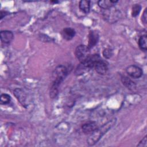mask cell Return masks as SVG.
<instances>
[{
  "instance_id": "8fae6325",
  "label": "cell",
  "mask_w": 147,
  "mask_h": 147,
  "mask_svg": "<svg viewBox=\"0 0 147 147\" xmlns=\"http://www.w3.org/2000/svg\"><path fill=\"white\" fill-rule=\"evenodd\" d=\"M121 82L122 84L129 90H134L136 88V83L127 76H122Z\"/></svg>"
},
{
  "instance_id": "5bb4252c",
  "label": "cell",
  "mask_w": 147,
  "mask_h": 147,
  "mask_svg": "<svg viewBox=\"0 0 147 147\" xmlns=\"http://www.w3.org/2000/svg\"><path fill=\"white\" fill-rule=\"evenodd\" d=\"M79 6L80 10L83 13L87 14L89 13L90 9V1L87 0H81L79 2Z\"/></svg>"
},
{
  "instance_id": "30bf717a",
  "label": "cell",
  "mask_w": 147,
  "mask_h": 147,
  "mask_svg": "<svg viewBox=\"0 0 147 147\" xmlns=\"http://www.w3.org/2000/svg\"><path fill=\"white\" fill-rule=\"evenodd\" d=\"M118 2L115 0H100L98 1V6L102 9L106 10L114 7V5Z\"/></svg>"
},
{
  "instance_id": "6da1fadb",
  "label": "cell",
  "mask_w": 147,
  "mask_h": 147,
  "mask_svg": "<svg viewBox=\"0 0 147 147\" xmlns=\"http://www.w3.org/2000/svg\"><path fill=\"white\" fill-rule=\"evenodd\" d=\"M68 75L67 68L63 65H58L52 73L53 82L50 89V95L55 97L59 93V87Z\"/></svg>"
},
{
  "instance_id": "e0dca14e",
  "label": "cell",
  "mask_w": 147,
  "mask_h": 147,
  "mask_svg": "<svg viewBox=\"0 0 147 147\" xmlns=\"http://www.w3.org/2000/svg\"><path fill=\"white\" fill-rule=\"evenodd\" d=\"M10 101V97L6 94H2L1 95L0 103L1 105H7Z\"/></svg>"
},
{
  "instance_id": "44dd1931",
  "label": "cell",
  "mask_w": 147,
  "mask_h": 147,
  "mask_svg": "<svg viewBox=\"0 0 147 147\" xmlns=\"http://www.w3.org/2000/svg\"><path fill=\"white\" fill-rule=\"evenodd\" d=\"M7 12H6L5 11H1V14H0V15H1V19H2L4 16L7 15Z\"/></svg>"
},
{
  "instance_id": "7c38bea8",
  "label": "cell",
  "mask_w": 147,
  "mask_h": 147,
  "mask_svg": "<svg viewBox=\"0 0 147 147\" xmlns=\"http://www.w3.org/2000/svg\"><path fill=\"white\" fill-rule=\"evenodd\" d=\"M75 35V31L71 28H66L62 31V36L63 38L67 40H71Z\"/></svg>"
},
{
  "instance_id": "2e32d148",
  "label": "cell",
  "mask_w": 147,
  "mask_h": 147,
  "mask_svg": "<svg viewBox=\"0 0 147 147\" xmlns=\"http://www.w3.org/2000/svg\"><path fill=\"white\" fill-rule=\"evenodd\" d=\"M141 6L140 4H134L132 7L131 15L133 17H136L140 12Z\"/></svg>"
},
{
  "instance_id": "5b68a950",
  "label": "cell",
  "mask_w": 147,
  "mask_h": 147,
  "mask_svg": "<svg viewBox=\"0 0 147 147\" xmlns=\"http://www.w3.org/2000/svg\"><path fill=\"white\" fill-rule=\"evenodd\" d=\"M126 72L129 76L134 79L139 78L142 75L141 68L135 65L128 66L126 69Z\"/></svg>"
},
{
  "instance_id": "4fadbf2b",
  "label": "cell",
  "mask_w": 147,
  "mask_h": 147,
  "mask_svg": "<svg viewBox=\"0 0 147 147\" xmlns=\"http://www.w3.org/2000/svg\"><path fill=\"white\" fill-rule=\"evenodd\" d=\"M14 94L16 97L19 100V102L22 105L25 106V102H26V95L25 94V92H24V91L21 89H16L14 90Z\"/></svg>"
},
{
  "instance_id": "9a60e30c",
  "label": "cell",
  "mask_w": 147,
  "mask_h": 147,
  "mask_svg": "<svg viewBox=\"0 0 147 147\" xmlns=\"http://www.w3.org/2000/svg\"><path fill=\"white\" fill-rule=\"evenodd\" d=\"M146 36H142L140 37L138 40V45L140 48L144 51H146L147 49V44H146Z\"/></svg>"
},
{
  "instance_id": "7a4b0ae2",
  "label": "cell",
  "mask_w": 147,
  "mask_h": 147,
  "mask_svg": "<svg viewBox=\"0 0 147 147\" xmlns=\"http://www.w3.org/2000/svg\"><path fill=\"white\" fill-rule=\"evenodd\" d=\"M116 121V118H113L105 123L100 127H98L94 131L91 133V135L87 139V144L88 145L93 146L97 143L102 136L115 125Z\"/></svg>"
},
{
  "instance_id": "ac0fdd59",
  "label": "cell",
  "mask_w": 147,
  "mask_h": 147,
  "mask_svg": "<svg viewBox=\"0 0 147 147\" xmlns=\"http://www.w3.org/2000/svg\"><path fill=\"white\" fill-rule=\"evenodd\" d=\"M103 55L105 58L109 59L113 55V51L110 48H106L103 51Z\"/></svg>"
},
{
  "instance_id": "52a82bcc",
  "label": "cell",
  "mask_w": 147,
  "mask_h": 147,
  "mask_svg": "<svg viewBox=\"0 0 147 147\" xmlns=\"http://www.w3.org/2000/svg\"><path fill=\"white\" fill-rule=\"evenodd\" d=\"M98 128L96 123L94 121H90L83 124L82 126V129L85 134L92 133Z\"/></svg>"
},
{
  "instance_id": "ffe728a7",
  "label": "cell",
  "mask_w": 147,
  "mask_h": 147,
  "mask_svg": "<svg viewBox=\"0 0 147 147\" xmlns=\"http://www.w3.org/2000/svg\"><path fill=\"white\" fill-rule=\"evenodd\" d=\"M141 18H142V21L143 24L146 25L147 22V8H145Z\"/></svg>"
},
{
  "instance_id": "8992f818",
  "label": "cell",
  "mask_w": 147,
  "mask_h": 147,
  "mask_svg": "<svg viewBox=\"0 0 147 147\" xmlns=\"http://www.w3.org/2000/svg\"><path fill=\"white\" fill-rule=\"evenodd\" d=\"M94 68L97 73L100 75H104L108 70V65L105 61L100 59L96 62Z\"/></svg>"
},
{
  "instance_id": "d6986e66",
  "label": "cell",
  "mask_w": 147,
  "mask_h": 147,
  "mask_svg": "<svg viewBox=\"0 0 147 147\" xmlns=\"http://www.w3.org/2000/svg\"><path fill=\"white\" fill-rule=\"evenodd\" d=\"M147 146V138L146 136H145L137 145V146L141 147H146Z\"/></svg>"
},
{
  "instance_id": "ba28073f",
  "label": "cell",
  "mask_w": 147,
  "mask_h": 147,
  "mask_svg": "<svg viewBox=\"0 0 147 147\" xmlns=\"http://www.w3.org/2000/svg\"><path fill=\"white\" fill-rule=\"evenodd\" d=\"M13 33L9 30H2L0 33L1 40L3 43L9 44L13 39Z\"/></svg>"
},
{
  "instance_id": "3957f363",
  "label": "cell",
  "mask_w": 147,
  "mask_h": 147,
  "mask_svg": "<svg viewBox=\"0 0 147 147\" xmlns=\"http://www.w3.org/2000/svg\"><path fill=\"white\" fill-rule=\"evenodd\" d=\"M120 12L113 7L104 10L103 12V16L104 19L109 22H114L120 18Z\"/></svg>"
},
{
  "instance_id": "277c9868",
  "label": "cell",
  "mask_w": 147,
  "mask_h": 147,
  "mask_svg": "<svg viewBox=\"0 0 147 147\" xmlns=\"http://www.w3.org/2000/svg\"><path fill=\"white\" fill-rule=\"evenodd\" d=\"M90 49L88 47L84 45H78L75 51L76 58L80 61H84L90 55Z\"/></svg>"
},
{
  "instance_id": "9c48e42d",
  "label": "cell",
  "mask_w": 147,
  "mask_h": 147,
  "mask_svg": "<svg viewBox=\"0 0 147 147\" xmlns=\"http://www.w3.org/2000/svg\"><path fill=\"white\" fill-rule=\"evenodd\" d=\"M99 40V35L97 32L91 31L88 34V44L87 47L90 49L93 48Z\"/></svg>"
}]
</instances>
